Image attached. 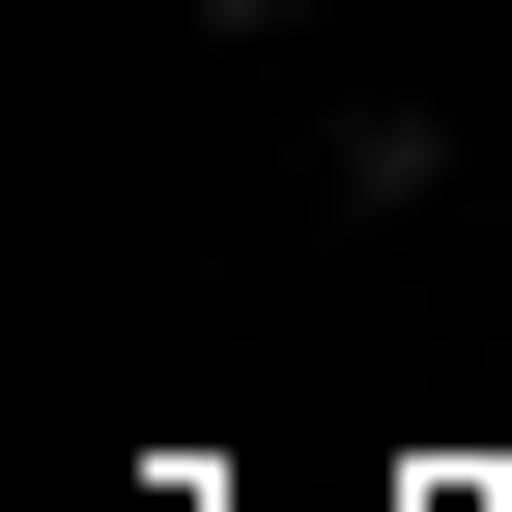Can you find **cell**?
Instances as JSON below:
<instances>
[{"label":"cell","mask_w":512,"mask_h":512,"mask_svg":"<svg viewBox=\"0 0 512 512\" xmlns=\"http://www.w3.org/2000/svg\"><path fill=\"white\" fill-rule=\"evenodd\" d=\"M313 200H342V228H399V200H456V114H313Z\"/></svg>","instance_id":"6da1fadb"},{"label":"cell","mask_w":512,"mask_h":512,"mask_svg":"<svg viewBox=\"0 0 512 512\" xmlns=\"http://www.w3.org/2000/svg\"><path fill=\"white\" fill-rule=\"evenodd\" d=\"M200 29H228V57H285V29H313V0H200Z\"/></svg>","instance_id":"7a4b0ae2"}]
</instances>
